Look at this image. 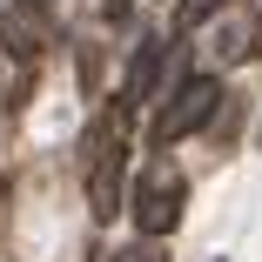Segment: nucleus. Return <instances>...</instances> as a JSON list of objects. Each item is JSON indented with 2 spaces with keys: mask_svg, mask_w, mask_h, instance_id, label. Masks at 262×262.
I'll return each instance as SVG.
<instances>
[{
  "mask_svg": "<svg viewBox=\"0 0 262 262\" xmlns=\"http://www.w3.org/2000/svg\"><path fill=\"white\" fill-rule=\"evenodd\" d=\"M0 40H7V54H20V61H40V54H47V40H54L47 0H14V7L0 14Z\"/></svg>",
  "mask_w": 262,
  "mask_h": 262,
  "instance_id": "nucleus-6",
  "label": "nucleus"
},
{
  "mask_svg": "<svg viewBox=\"0 0 262 262\" xmlns=\"http://www.w3.org/2000/svg\"><path fill=\"white\" fill-rule=\"evenodd\" d=\"M208 47H215V61L222 68H249L262 61V7H222L215 14V34H208Z\"/></svg>",
  "mask_w": 262,
  "mask_h": 262,
  "instance_id": "nucleus-4",
  "label": "nucleus"
},
{
  "mask_svg": "<svg viewBox=\"0 0 262 262\" xmlns=\"http://www.w3.org/2000/svg\"><path fill=\"white\" fill-rule=\"evenodd\" d=\"M182 202H188L182 168L168 162V155H155V162L135 175V188H128V215H135V229H141L148 242H162V235L182 222Z\"/></svg>",
  "mask_w": 262,
  "mask_h": 262,
  "instance_id": "nucleus-3",
  "label": "nucleus"
},
{
  "mask_svg": "<svg viewBox=\"0 0 262 262\" xmlns=\"http://www.w3.org/2000/svg\"><path fill=\"white\" fill-rule=\"evenodd\" d=\"M108 262H168V249H162V242H148V235H141V242H128V249H115Z\"/></svg>",
  "mask_w": 262,
  "mask_h": 262,
  "instance_id": "nucleus-8",
  "label": "nucleus"
},
{
  "mask_svg": "<svg viewBox=\"0 0 262 262\" xmlns=\"http://www.w3.org/2000/svg\"><path fill=\"white\" fill-rule=\"evenodd\" d=\"M168 61H175V40H168V34H141L135 61H128V81H121V108H141V101H162Z\"/></svg>",
  "mask_w": 262,
  "mask_h": 262,
  "instance_id": "nucleus-5",
  "label": "nucleus"
},
{
  "mask_svg": "<svg viewBox=\"0 0 262 262\" xmlns=\"http://www.w3.org/2000/svg\"><path fill=\"white\" fill-rule=\"evenodd\" d=\"M128 115L135 108H101L88 141H81V162H88V208H94V222H115V208L128 202L121 182H128Z\"/></svg>",
  "mask_w": 262,
  "mask_h": 262,
  "instance_id": "nucleus-1",
  "label": "nucleus"
},
{
  "mask_svg": "<svg viewBox=\"0 0 262 262\" xmlns=\"http://www.w3.org/2000/svg\"><path fill=\"white\" fill-rule=\"evenodd\" d=\"M222 7H235V0H175V27L182 34H195V27H208Z\"/></svg>",
  "mask_w": 262,
  "mask_h": 262,
  "instance_id": "nucleus-7",
  "label": "nucleus"
},
{
  "mask_svg": "<svg viewBox=\"0 0 262 262\" xmlns=\"http://www.w3.org/2000/svg\"><path fill=\"white\" fill-rule=\"evenodd\" d=\"M162 94H168V101L155 108V128H148V141L162 148V155L222 115V81H215V74H182V81H175V88H162Z\"/></svg>",
  "mask_w": 262,
  "mask_h": 262,
  "instance_id": "nucleus-2",
  "label": "nucleus"
}]
</instances>
